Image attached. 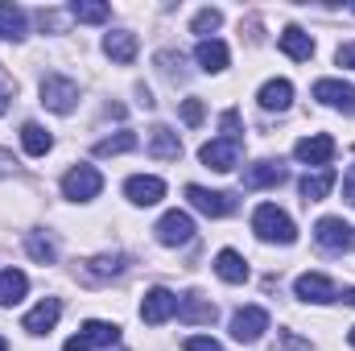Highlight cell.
I'll return each mask as SVG.
<instances>
[{"instance_id": "obj_1", "label": "cell", "mask_w": 355, "mask_h": 351, "mask_svg": "<svg viewBox=\"0 0 355 351\" xmlns=\"http://www.w3.org/2000/svg\"><path fill=\"white\" fill-rule=\"evenodd\" d=\"M252 232H257L265 244H293V240H297L293 219H289L281 207H272V203H261V207L252 211Z\"/></svg>"}, {"instance_id": "obj_2", "label": "cell", "mask_w": 355, "mask_h": 351, "mask_svg": "<svg viewBox=\"0 0 355 351\" xmlns=\"http://www.w3.org/2000/svg\"><path fill=\"white\" fill-rule=\"evenodd\" d=\"M75 99H79V83L75 79H67V75H46L42 79V103L50 108V112H71L75 108Z\"/></svg>"}, {"instance_id": "obj_3", "label": "cell", "mask_w": 355, "mask_h": 351, "mask_svg": "<svg viewBox=\"0 0 355 351\" xmlns=\"http://www.w3.org/2000/svg\"><path fill=\"white\" fill-rule=\"evenodd\" d=\"M99 190H103V178H99L95 166H75V170H67V178H62V194L75 198V203H87Z\"/></svg>"}, {"instance_id": "obj_4", "label": "cell", "mask_w": 355, "mask_h": 351, "mask_svg": "<svg viewBox=\"0 0 355 351\" xmlns=\"http://www.w3.org/2000/svg\"><path fill=\"white\" fill-rule=\"evenodd\" d=\"M186 198H190V207H194V211H202V215H211V219H223V215H232V211H236V198H232V194H223V190L186 186Z\"/></svg>"}, {"instance_id": "obj_5", "label": "cell", "mask_w": 355, "mask_h": 351, "mask_svg": "<svg viewBox=\"0 0 355 351\" xmlns=\"http://www.w3.org/2000/svg\"><path fill=\"white\" fill-rule=\"evenodd\" d=\"M314 240H318V248H327V252H347V248L355 244V232L343 223V219L327 215V219L314 223Z\"/></svg>"}, {"instance_id": "obj_6", "label": "cell", "mask_w": 355, "mask_h": 351, "mask_svg": "<svg viewBox=\"0 0 355 351\" xmlns=\"http://www.w3.org/2000/svg\"><path fill=\"white\" fill-rule=\"evenodd\" d=\"M153 232H157V240H162L166 248H178V244H190V240H194V219H190L186 211H166Z\"/></svg>"}, {"instance_id": "obj_7", "label": "cell", "mask_w": 355, "mask_h": 351, "mask_svg": "<svg viewBox=\"0 0 355 351\" xmlns=\"http://www.w3.org/2000/svg\"><path fill=\"white\" fill-rule=\"evenodd\" d=\"M265 331H268V314L261 306H244V310L232 314V335H236L240 343H257Z\"/></svg>"}, {"instance_id": "obj_8", "label": "cell", "mask_w": 355, "mask_h": 351, "mask_svg": "<svg viewBox=\"0 0 355 351\" xmlns=\"http://www.w3.org/2000/svg\"><path fill=\"white\" fill-rule=\"evenodd\" d=\"M174 314H178V298L170 293V289H162V285H157V289H149V293H145V302H141V318H145L149 327H162V323H166V318H174Z\"/></svg>"}, {"instance_id": "obj_9", "label": "cell", "mask_w": 355, "mask_h": 351, "mask_svg": "<svg viewBox=\"0 0 355 351\" xmlns=\"http://www.w3.org/2000/svg\"><path fill=\"white\" fill-rule=\"evenodd\" d=\"M198 157H202V166L207 170H219V174H227V170H236V162H240V141H211V145H202L198 149Z\"/></svg>"}, {"instance_id": "obj_10", "label": "cell", "mask_w": 355, "mask_h": 351, "mask_svg": "<svg viewBox=\"0 0 355 351\" xmlns=\"http://www.w3.org/2000/svg\"><path fill=\"white\" fill-rule=\"evenodd\" d=\"M293 153H297V162H306V166H322V170H327V162L335 157V141H331L327 132H314V137H302V141L293 145Z\"/></svg>"}, {"instance_id": "obj_11", "label": "cell", "mask_w": 355, "mask_h": 351, "mask_svg": "<svg viewBox=\"0 0 355 351\" xmlns=\"http://www.w3.org/2000/svg\"><path fill=\"white\" fill-rule=\"evenodd\" d=\"M124 194L137 203V207H153V203H162L166 198V182L153 174H137L124 182Z\"/></svg>"}, {"instance_id": "obj_12", "label": "cell", "mask_w": 355, "mask_h": 351, "mask_svg": "<svg viewBox=\"0 0 355 351\" xmlns=\"http://www.w3.org/2000/svg\"><path fill=\"white\" fill-rule=\"evenodd\" d=\"M314 99H322V103H331V108H339V112L355 116V87H352V83L318 79V83H314Z\"/></svg>"}, {"instance_id": "obj_13", "label": "cell", "mask_w": 355, "mask_h": 351, "mask_svg": "<svg viewBox=\"0 0 355 351\" xmlns=\"http://www.w3.org/2000/svg\"><path fill=\"white\" fill-rule=\"evenodd\" d=\"M293 289H297V298H302V302H335V298H339L335 281H331V277H322V273H302Z\"/></svg>"}, {"instance_id": "obj_14", "label": "cell", "mask_w": 355, "mask_h": 351, "mask_svg": "<svg viewBox=\"0 0 355 351\" xmlns=\"http://www.w3.org/2000/svg\"><path fill=\"white\" fill-rule=\"evenodd\" d=\"M58 318H62V302H58V298H46V302H37V306L25 314L21 327H25L29 335H46V331H54Z\"/></svg>"}, {"instance_id": "obj_15", "label": "cell", "mask_w": 355, "mask_h": 351, "mask_svg": "<svg viewBox=\"0 0 355 351\" xmlns=\"http://www.w3.org/2000/svg\"><path fill=\"white\" fill-rule=\"evenodd\" d=\"M178 318L190 327H207V323H215V306L202 293H186V298H178Z\"/></svg>"}, {"instance_id": "obj_16", "label": "cell", "mask_w": 355, "mask_h": 351, "mask_svg": "<svg viewBox=\"0 0 355 351\" xmlns=\"http://www.w3.org/2000/svg\"><path fill=\"white\" fill-rule=\"evenodd\" d=\"M103 54L112 58V62H132L137 58V33H128V29H116V33H107L103 37Z\"/></svg>"}, {"instance_id": "obj_17", "label": "cell", "mask_w": 355, "mask_h": 351, "mask_svg": "<svg viewBox=\"0 0 355 351\" xmlns=\"http://www.w3.org/2000/svg\"><path fill=\"white\" fill-rule=\"evenodd\" d=\"M257 99H261L265 112H285V108L293 103V83H289V79H268Z\"/></svg>"}, {"instance_id": "obj_18", "label": "cell", "mask_w": 355, "mask_h": 351, "mask_svg": "<svg viewBox=\"0 0 355 351\" xmlns=\"http://www.w3.org/2000/svg\"><path fill=\"white\" fill-rule=\"evenodd\" d=\"M194 58H198V67H202L207 75H215V71L227 67V46H223L219 37H202L198 50H194Z\"/></svg>"}, {"instance_id": "obj_19", "label": "cell", "mask_w": 355, "mask_h": 351, "mask_svg": "<svg viewBox=\"0 0 355 351\" xmlns=\"http://www.w3.org/2000/svg\"><path fill=\"white\" fill-rule=\"evenodd\" d=\"M215 273L227 281V285H244L248 281V261L240 257V252H232V248H223L219 257H215Z\"/></svg>"}, {"instance_id": "obj_20", "label": "cell", "mask_w": 355, "mask_h": 351, "mask_svg": "<svg viewBox=\"0 0 355 351\" xmlns=\"http://www.w3.org/2000/svg\"><path fill=\"white\" fill-rule=\"evenodd\" d=\"M149 153L153 157H162V162H178L182 157V141H178V132H170V128H153L149 132Z\"/></svg>"}, {"instance_id": "obj_21", "label": "cell", "mask_w": 355, "mask_h": 351, "mask_svg": "<svg viewBox=\"0 0 355 351\" xmlns=\"http://www.w3.org/2000/svg\"><path fill=\"white\" fill-rule=\"evenodd\" d=\"M281 50H285L289 58H297V62H306V58L314 54V37H310L306 29H297V25H289V29L281 33Z\"/></svg>"}, {"instance_id": "obj_22", "label": "cell", "mask_w": 355, "mask_h": 351, "mask_svg": "<svg viewBox=\"0 0 355 351\" xmlns=\"http://www.w3.org/2000/svg\"><path fill=\"white\" fill-rule=\"evenodd\" d=\"M25 289H29V277L21 268H4L0 273V306H17L25 298Z\"/></svg>"}, {"instance_id": "obj_23", "label": "cell", "mask_w": 355, "mask_h": 351, "mask_svg": "<svg viewBox=\"0 0 355 351\" xmlns=\"http://www.w3.org/2000/svg\"><path fill=\"white\" fill-rule=\"evenodd\" d=\"M335 182H339V178H335V170L306 174V178H302V198H306V203H322V198L335 190Z\"/></svg>"}, {"instance_id": "obj_24", "label": "cell", "mask_w": 355, "mask_h": 351, "mask_svg": "<svg viewBox=\"0 0 355 351\" xmlns=\"http://www.w3.org/2000/svg\"><path fill=\"white\" fill-rule=\"evenodd\" d=\"M21 145H25V153H29V157H46V153L54 149V137H50L42 124H33V120H29V124L21 128Z\"/></svg>"}, {"instance_id": "obj_25", "label": "cell", "mask_w": 355, "mask_h": 351, "mask_svg": "<svg viewBox=\"0 0 355 351\" xmlns=\"http://www.w3.org/2000/svg\"><path fill=\"white\" fill-rule=\"evenodd\" d=\"M83 343L87 348H112V343H120V327H112V323H99V318H91L83 323Z\"/></svg>"}, {"instance_id": "obj_26", "label": "cell", "mask_w": 355, "mask_h": 351, "mask_svg": "<svg viewBox=\"0 0 355 351\" xmlns=\"http://www.w3.org/2000/svg\"><path fill=\"white\" fill-rule=\"evenodd\" d=\"M281 182H285V166L281 162H257L244 174V186H281Z\"/></svg>"}, {"instance_id": "obj_27", "label": "cell", "mask_w": 355, "mask_h": 351, "mask_svg": "<svg viewBox=\"0 0 355 351\" xmlns=\"http://www.w3.org/2000/svg\"><path fill=\"white\" fill-rule=\"evenodd\" d=\"M0 37H4V42L25 37V12H21L17 4H0Z\"/></svg>"}, {"instance_id": "obj_28", "label": "cell", "mask_w": 355, "mask_h": 351, "mask_svg": "<svg viewBox=\"0 0 355 351\" xmlns=\"http://www.w3.org/2000/svg\"><path fill=\"white\" fill-rule=\"evenodd\" d=\"M132 149H137V132H116V137H103L95 145L99 157H116V153H132Z\"/></svg>"}, {"instance_id": "obj_29", "label": "cell", "mask_w": 355, "mask_h": 351, "mask_svg": "<svg viewBox=\"0 0 355 351\" xmlns=\"http://www.w3.org/2000/svg\"><path fill=\"white\" fill-rule=\"evenodd\" d=\"M25 248H29V257H33L37 264H50V261H54V244H50V240H42L37 232H29V236H25Z\"/></svg>"}, {"instance_id": "obj_30", "label": "cell", "mask_w": 355, "mask_h": 351, "mask_svg": "<svg viewBox=\"0 0 355 351\" xmlns=\"http://www.w3.org/2000/svg\"><path fill=\"white\" fill-rule=\"evenodd\" d=\"M71 17L95 25V21H107V17H112V8H107V4H79V0H75V4H71Z\"/></svg>"}, {"instance_id": "obj_31", "label": "cell", "mask_w": 355, "mask_h": 351, "mask_svg": "<svg viewBox=\"0 0 355 351\" xmlns=\"http://www.w3.org/2000/svg\"><path fill=\"white\" fill-rule=\"evenodd\" d=\"M219 21H223V12H219V8H202V12H194L190 29H194V33H215V29H219Z\"/></svg>"}, {"instance_id": "obj_32", "label": "cell", "mask_w": 355, "mask_h": 351, "mask_svg": "<svg viewBox=\"0 0 355 351\" xmlns=\"http://www.w3.org/2000/svg\"><path fill=\"white\" fill-rule=\"evenodd\" d=\"M116 268H120V257H99V261H87V277L99 281V277H107V273H116Z\"/></svg>"}, {"instance_id": "obj_33", "label": "cell", "mask_w": 355, "mask_h": 351, "mask_svg": "<svg viewBox=\"0 0 355 351\" xmlns=\"http://www.w3.org/2000/svg\"><path fill=\"white\" fill-rule=\"evenodd\" d=\"M202 116H207V112H202V99H182V120H186L190 128H198Z\"/></svg>"}, {"instance_id": "obj_34", "label": "cell", "mask_w": 355, "mask_h": 351, "mask_svg": "<svg viewBox=\"0 0 355 351\" xmlns=\"http://www.w3.org/2000/svg\"><path fill=\"white\" fill-rule=\"evenodd\" d=\"M186 351H223L215 339H207V335H194V339H186Z\"/></svg>"}, {"instance_id": "obj_35", "label": "cell", "mask_w": 355, "mask_h": 351, "mask_svg": "<svg viewBox=\"0 0 355 351\" xmlns=\"http://www.w3.org/2000/svg\"><path fill=\"white\" fill-rule=\"evenodd\" d=\"M339 67H355V42H347V46H339Z\"/></svg>"}, {"instance_id": "obj_36", "label": "cell", "mask_w": 355, "mask_h": 351, "mask_svg": "<svg viewBox=\"0 0 355 351\" xmlns=\"http://www.w3.org/2000/svg\"><path fill=\"white\" fill-rule=\"evenodd\" d=\"M343 194H347V203L355 207V174H352V178H343Z\"/></svg>"}, {"instance_id": "obj_37", "label": "cell", "mask_w": 355, "mask_h": 351, "mask_svg": "<svg viewBox=\"0 0 355 351\" xmlns=\"http://www.w3.org/2000/svg\"><path fill=\"white\" fill-rule=\"evenodd\" d=\"M0 174H12V157H8L4 149H0Z\"/></svg>"}, {"instance_id": "obj_38", "label": "cell", "mask_w": 355, "mask_h": 351, "mask_svg": "<svg viewBox=\"0 0 355 351\" xmlns=\"http://www.w3.org/2000/svg\"><path fill=\"white\" fill-rule=\"evenodd\" d=\"M8 99H12V95H8V87H4V83H0V116H4V112H8Z\"/></svg>"}, {"instance_id": "obj_39", "label": "cell", "mask_w": 355, "mask_h": 351, "mask_svg": "<svg viewBox=\"0 0 355 351\" xmlns=\"http://www.w3.org/2000/svg\"><path fill=\"white\" fill-rule=\"evenodd\" d=\"M343 302H347V306H355V289H343Z\"/></svg>"}, {"instance_id": "obj_40", "label": "cell", "mask_w": 355, "mask_h": 351, "mask_svg": "<svg viewBox=\"0 0 355 351\" xmlns=\"http://www.w3.org/2000/svg\"><path fill=\"white\" fill-rule=\"evenodd\" d=\"M0 351H8V339H4V335H0Z\"/></svg>"}, {"instance_id": "obj_41", "label": "cell", "mask_w": 355, "mask_h": 351, "mask_svg": "<svg viewBox=\"0 0 355 351\" xmlns=\"http://www.w3.org/2000/svg\"><path fill=\"white\" fill-rule=\"evenodd\" d=\"M347 339H352V348H355V327H352V331H347Z\"/></svg>"}]
</instances>
